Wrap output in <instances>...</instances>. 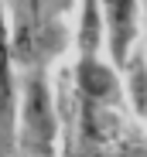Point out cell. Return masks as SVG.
<instances>
[{
    "instance_id": "6da1fadb",
    "label": "cell",
    "mask_w": 147,
    "mask_h": 157,
    "mask_svg": "<svg viewBox=\"0 0 147 157\" xmlns=\"http://www.w3.org/2000/svg\"><path fill=\"white\" fill-rule=\"evenodd\" d=\"M17 150V44L0 0V157Z\"/></svg>"
},
{
    "instance_id": "7a4b0ae2",
    "label": "cell",
    "mask_w": 147,
    "mask_h": 157,
    "mask_svg": "<svg viewBox=\"0 0 147 157\" xmlns=\"http://www.w3.org/2000/svg\"><path fill=\"white\" fill-rule=\"evenodd\" d=\"M140 10L144 0H99L103 21V48L113 68H123L140 41Z\"/></svg>"
}]
</instances>
